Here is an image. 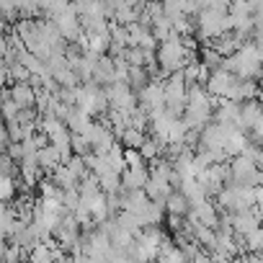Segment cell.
Segmentation results:
<instances>
[{
  "mask_svg": "<svg viewBox=\"0 0 263 263\" xmlns=\"http://www.w3.org/2000/svg\"><path fill=\"white\" fill-rule=\"evenodd\" d=\"M214 103L217 98L209 96V90L204 85H189V96H186V106H183V121L189 129H196L201 132L212 116H214Z\"/></svg>",
  "mask_w": 263,
  "mask_h": 263,
  "instance_id": "obj_1",
  "label": "cell"
},
{
  "mask_svg": "<svg viewBox=\"0 0 263 263\" xmlns=\"http://www.w3.org/2000/svg\"><path fill=\"white\" fill-rule=\"evenodd\" d=\"M194 60L191 54V42L189 39H181L178 34L160 42L158 52H155V62L160 65V70L165 75H173V72H181L189 62Z\"/></svg>",
  "mask_w": 263,
  "mask_h": 263,
  "instance_id": "obj_2",
  "label": "cell"
},
{
  "mask_svg": "<svg viewBox=\"0 0 263 263\" xmlns=\"http://www.w3.org/2000/svg\"><path fill=\"white\" fill-rule=\"evenodd\" d=\"M219 67L230 70L240 80H255L260 75V70H263V57H260V52H258V47L253 42H245L235 54L224 57Z\"/></svg>",
  "mask_w": 263,
  "mask_h": 263,
  "instance_id": "obj_3",
  "label": "cell"
},
{
  "mask_svg": "<svg viewBox=\"0 0 263 263\" xmlns=\"http://www.w3.org/2000/svg\"><path fill=\"white\" fill-rule=\"evenodd\" d=\"M75 106H78L80 111H85L90 119L98 116V114H106V111H108L106 90H101V85H96V83L78 85V88H75Z\"/></svg>",
  "mask_w": 263,
  "mask_h": 263,
  "instance_id": "obj_4",
  "label": "cell"
},
{
  "mask_svg": "<svg viewBox=\"0 0 263 263\" xmlns=\"http://www.w3.org/2000/svg\"><path fill=\"white\" fill-rule=\"evenodd\" d=\"M163 93H165V111L173 114V116H183V106H186V96H189V83L183 80L181 72H173V75L165 78Z\"/></svg>",
  "mask_w": 263,
  "mask_h": 263,
  "instance_id": "obj_5",
  "label": "cell"
},
{
  "mask_svg": "<svg viewBox=\"0 0 263 263\" xmlns=\"http://www.w3.org/2000/svg\"><path fill=\"white\" fill-rule=\"evenodd\" d=\"M227 171H230V183H237V186H248L253 189L258 183V171L260 165L245 155H235L227 160Z\"/></svg>",
  "mask_w": 263,
  "mask_h": 263,
  "instance_id": "obj_6",
  "label": "cell"
},
{
  "mask_svg": "<svg viewBox=\"0 0 263 263\" xmlns=\"http://www.w3.org/2000/svg\"><path fill=\"white\" fill-rule=\"evenodd\" d=\"M106 90V101H108V108L111 111H135L137 108V90H132L129 83H111L103 88Z\"/></svg>",
  "mask_w": 263,
  "mask_h": 263,
  "instance_id": "obj_7",
  "label": "cell"
},
{
  "mask_svg": "<svg viewBox=\"0 0 263 263\" xmlns=\"http://www.w3.org/2000/svg\"><path fill=\"white\" fill-rule=\"evenodd\" d=\"M83 135L88 137L93 153H108L116 145V135H114V129L106 121H90V126L83 132Z\"/></svg>",
  "mask_w": 263,
  "mask_h": 263,
  "instance_id": "obj_8",
  "label": "cell"
},
{
  "mask_svg": "<svg viewBox=\"0 0 263 263\" xmlns=\"http://www.w3.org/2000/svg\"><path fill=\"white\" fill-rule=\"evenodd\" d=\"M137 103L142 111H147L150 116L165 108V93H163V83H147L142 90H137Z\"/></svg>",
  "mask_w": 263,
  "mask_h": 263,
  "instance_id": "obj_9",
  "label": "cell"
},
{
  "mask_svg": "<svg viewBox=\"0 0 263 263\" xmlns=\"http://www.w3.org/2000/svg\"><path fill=\"white\" fill-rule=\"evenodd\" d=\"M235 80H237V78H235L230 70L217 67V70H209V78H206L204 88H206L209 96H214V98H227V93L232 90Z\"/></svg>",
  "mask_w": 263,
  "mask_h": 263,
  "instance_id": "obj_10",
  "label": "cell"
},
{
  "mask_svg": "<svg viewBox=\"0 0 263 263\" xmlns=\"http://www.w3.org/2000/svg\"><path fill=\"white\" fill-rule=\"evenodd\" d=\"M189 222L217 230V224H219V209H217V204L209 201V199H204L201 204H194L191 212H189Z\"/></svg>",
  "mask_w": 263,
  "mask_h": 263,
  "instance_id": "obj_11",
  "label": "cell"
},
{
  "mask_svg": "<svg viewBox=\"0 0 263 263\" xmlns=\"http://www.w3.org/2000/svg\"><path fill=\"white\" fill-rule=\"evenodd\" d=\"M147 181H150L147 165H126L121 171V191H145Z\"/></svg>",
  "mask_w": 263,
  "mask_h": 263,
  "instance_id": "obj_12",
  "label": "cell"
},
{
  "mask_svg": "<svg viewBox=\"0 0 263 263\" xmlns=\"http://www.w3.org/2000/svg\"><path fill=\"white\" fill-rule=\"evenodd\" d=\"M165 240H168V235H165L158 224H155V227H142V230L135 235V242L142 245L145 253H147L153 260H155V255H158V250H160V245H163Z\"/></svg>",
  "mask_w": 263,
  "mask_h": 263,
  "instance_id": "obj_13",
  "label": "cell"
},
{
  "mask_svg": "<svg viewBox=\"0 0 263 263\" xmlns=\"http://www.w3.org/2000/svg\"><path fill=\"white\" fill-rule=\"evenodd\" d=\"M258 124H263V101L253 98V101L240 103V129L253 132Z\"/></svg>",
  "mask_w": 263,
  "mask_h": 263,
  "instance_id": "obj_14",
  "label": "cell"
},
{
  "mask_svg": "<svg viewBox=\"0 0 263 263\" xmlns=\"http://www.w3.org/2000/svg\"><path fill=\"white\" fill-rule=\"evenodd\" d=\"M212 119L219 124H227V126H240V103L230 101V98H217Z\"/></svg>",
  "mask_w": 263,
  "mask_h": 263,
  "instance_id": "obj_15",
  "label": "cell"
},
{
  "mask_svg": "<svg viewBox=\"0 0 263 263\" xmlns=\"http://www.w3.org/2000/svg\"><path fill=\"white\" fill-rule=\"evenodd\" d=\"M8 93H11V101L18 108H36V85H31V83H13Z\"/></svg>",
  "mask_w": 263,
  "mask_h": 263,
  "instance_id": "obj_16",
  "label": "cell"
},
{
  "mask_svg": "<svg viewBox=\"0 0 263 263\" xmlns=\"http://www.w3.org/2000/svg\"><path fill=\"white\" fill-rule=\"evenodd\" d=\"M21 224H24V222L18 219L16 206H11V204H0V235H3V237H11Z\"/></svg>",
  "mask_w": 263,
  "mask_h": 263,
  "instance_id": "obj_17",
  "label": "cell"
},
{
  "mask_svg": "<svg viewBox=\"0 0 263 263\" xmlns=\"http://www.w3.org/2000/svg\"><path fill=\"white\" fill-rule=\"evenodd\" d=\"M155 263H189V260H186V255H183V250H181L178 242L165 240V242L160 245L158 255H155Z\"/></svg>",
  "mask_w": 263,
  "mask_h": 263,
  "instance_id": "obj_18",
  "label": "cell"
},
{
  "mask_svg": "<svg viewBox=\"0 0 263 263\" xmlns=\"http://www.w3.org/2000/svg\"><path fill=\"white\" fill-rule=\"evenodd\" d=\"M36 160H39V168L42 171H54L57 165H65V160H62V153L54 147V145H44L39 153H36Z\"/></svg>",
  "mask_w": 263,
  "mask_h": 263,
  "instance_id": "obj_19",
  "label": "cell"
},
{
  "mask_svg": "<svg viewBox=\"0 0 263 263\" xmlns=\"http://www.w3.org/2000/svg\"><path fill=\"white\" fill-rule=\"evenodd\" d=\"M178 191L191 201V206H194V204H201L204 199H209V196L204 194V189H201V183H199L196 178H181V181H178Z\"/></svg>",
  "mask_w": 263,
  "mask_h": 263,
  "instance_id": "obj_20",
  "label": "cell"
},
{
  "mask_svg": "<svg viewBox=\"0 0 263 263\" xmlns=\"http://www.w3.org/2000/svg\"><path fill=\"white\" fill-rule=\"evenodd\" d=\"M189 212H191V201L178 191V189H173V194L165 199V214H176V217H189Z\"/></svg>",
  "mask_w": 263,
  "mask_h": 263,
  "instance_id": "obj_21",
  "label": "cell"
},
{
  "mask_svg": "<svg viewBox=\"0 0 263 263\" xmlns=\"http://www.w3.org/2000/svg\"><path fill=\"white\" fill-rule=\"evenodd\" d=\"M145 132L142 129H135V126H126L124 132H119V140L124 145V150H140V145L145 142Z\"/></svg>",
  "mask_w": 263,
  "mask_h": 263,
  "instance_id": "obj_22",
  "label": "cell"
},
{
  "mask_svg": "<svg viewBox=\"0 0 263 263\" xmlns=\"http://www.w3.org/2000/svg\"><path fill=\"white\" fill-rule=\"evenodd\" d=\"M52 181L62 189V191H70V189H78V178L70 173V168L67 165H57L54 171H52Z\"/></svg>",
  "mask_w": 263,
  "mask_h": 263,
  "instance_id": "obj_23",
  "label": "cell"
},
{
  "mask_svg": "<svg viewBox=\"0 0 263 263\" xmlns=\"http://www.w3.org/2000/svg\"><path fill=\"white\" fill-rule=\"evenodd\" d=\"M163 153H165V145L155 137H145V142L140 145V155L145 160H158V158H163Z\"/></svg>",
  "mask_w": 263,
  "mask_h": 263,
  "instance_id": "obj_24",
  "label": "cell"
},
{
  "mask_svg": "<svg viewBox=\"0 0 263 263\" xmlns=\"http://www.w3.org/2000/svg\"><path fill=\"white\" fill-rule=\"evenodd\" d=\"M18 194V183L13 176H0V204H11Z\"/></svg>",
  "mask_w": 263,
  "mask_h": 263,
  "instance_id": "obj_25",
  "label": "cell"
},
{
  "mask_svg": "<svg viewBox=\"0 0 263 263\" xmlns=\"http://www.w3.org/2000/svg\"><path fill=\"white\" fill-rule=\"evenodd\" d=\"M242 245H245V253H263V224L248 235H242Z\"/></svg>",
  "mask_w": 263,
  "mask_h": 263,
  "instance_id": "obj_26",
  "label": "cell"
},
{
  "mask_svg": "<svg viewBox=\"0 0 263 263\" xmlns=\"http://www.w3.org/2000/svg\"><path fill=\"white\" fill-rule=\"evenodd\" d=\"M116 224L119 227H124V230H129L132 235H137L140 230H142V224H140V219L135 217V214H132V212H116Z\"/></svg>",
  "mask_w": 263,
  "mask_h": 263,
  "instance_id": "obj_27",
  "label": "cell"
},
{
  "mask_svg": "<svg viewBox=\"0 0 263 263\" xmlns=\"http://www.w3.org/2000/svg\"><path fill=\"white\" fill-rule=\"evenodd\" d=\"M18 111H21V108H18V106H16L13 101H11V93H8V96H6L3 101H0V116L6 119V124H8V121H16Z\"/></svg>",
  "mask_w": 263,
  "mask_h": 263,
  "instance_id": "obj_28",
  "label": "cell"
},
{
  "mask_svg": "<svg viewBox=\"0 0 263 263\" xmlns=\"http://www.w3.org/2000/svg\"><path fill=\"white\" fill-rule=\"evenodd\" d=\"M70 145H72V153H75V155H83V158H85V155H90V150H93L85 135H72Z\"/></svg>",
  "mask_w": 263,
  "mask_h": 263,
  "instance_id": "obj_29",
  "label": "cell"
},
{
  "mask_svg": "<svg viewBox=\"0 0 263 263\" xmlns=\"http://www.w3.org/2000/svg\"><path fill=\"white\" fill-rule=\"evenodd\" d=\"M124 163L126 165H147V160L140 155V150H124Z\"/></svg>",
  "mask_w": 263,
  "mask_h": 263,
  "instance_id": "obj_30",
  "label": "cell"
},
{
  "mask_svg": "<svg viewBox=\"0 0 263 263\" xmlns=\"http://www.w3.org/2000/svg\"><path fill=\"white\" fill-rule=\"evenodd\" d=\"M8 145H11V137H8V124H6V119H3V116H0V153H3Z\"/></svg>",
  "mask_w": 263,
  "mask_h": 263,
  "instance_id": "obj_31",
  "label": "cell"
},
{
  "mask_svg": "<svg viewBox=\"0 0 263 263\" xmlns=\"http://www.w3.org/2000/svg\"><path fill=\"white\" fill-rule=\"evenodd\" d=\"M0 176H13V160L6 153H0Z\"/></svg>",
  "mask_w": 263,
  "mask_h": 263,
  "instance_id": "obj_32",
  "label": "cell"
},
{
  "mask_svg": "<svg viewBox=\"0 0 263 263\" xmlns=\"http://www.w3.org/2000/svg\"><path fill=\"white\" fill-rule=\"evenodd\" d=\"M18 8V0H0V16H13Z\"/></svg>",
  "mask_w": 263,
  "mask_h": 263,
  "instance_id": "obj_33",
  "label": "cell"
},
{
  "mask_svg": "<svg viewBox=\"0 0 263 263\" xmlns=\"http://www.w3.org/2000/svg\"><path fill=\"white\" fill-rule=\"evenodd\" d=\"M189 263H214V260H212L209 250H204V248H201V250H196V253L189 258Z\"/></svg>",
  "mask_w": 263,
  "mask_h": 263,
  "instance_id": "obj_34",
  "label": "cell"
},
{
  "mask_svg": "<svg viewBox=\"0 0 263 263\" xmlns=\"http://www.w3.org/2000/svg\"><path fill=\"white\" fill-rule=\"evenodd\" d=\"M18 8H21V11H29V13H34L39 6H36V0H18Z\"/></svg>",
  "mask_w": 263,
  "mask_h": 263,
  "instance_id": "obj_35",
  "label": "cell"
},
{
  "mask_svg": "<svg viewBox=\"0 0 263 263\" xmlns=\"http://www.w3.org/2000/svg\"><path fill=\"white\" fill-rule=\"evenodd\" d=\"M253 194H255V206L263 209V186H253Z\"/></svg>",
  "mask_w": 263,
  "mask_h": 263,
  "instance_id": "obj_36",
  "label": "cell"
},
{
  "mask_svg": "<svg viewBox=\"0 0 263 263\" xmlns=\"http://www.w3.org/2000/svg\"><path fill=\"white\" fill-rule=\"evenodd\" d=\"M194 3H196V11H204V8H212L217 0H194Z\"/></svg>",
  "mask_w": 263,
  "mask_h": 263,
  "instance_id": "obj_37",
  "label": "cell"
},
{
  "mask_svg": "<svg viewBox=\"0 0 263 263\" xmlns=\"http://www.w3.org/2000/svg\"><path fill=\"white\" fill-rule=\"evenodd\" d=\"M6 250H8V237L0 235V263H3V258H6Z\"/></svg>",
  "mask_w": 263,
  "mask_h": 263,
  "instance_id": "obj_38",
  "label": "cell"
},
{
  "mask_svg": "<svg viewBox=\"0 0 263 263\" xmlns=\"http://www.w3.org/2000/svg\"><path fill=\"white\" fill-rule=\"evenodd\" d=\"M248 263H263V253H248Z\"/></svg>",
  "mask_w": 263,
  "mask_h": 263,
  "instance_id": "obj_39",
  "label": "cell"
},
{
  "mask_svg": "<svg viewBox=\"0 0 263 263\" xmlns=\"http://www.w3.org/2000/svg\"><path fill=\"white\" fill-rule=\"evenodd\" d=\"M255 186H263V165H260V171H258V183Z\"/></svg>",
  "mask_w": 263,
  "mask_h": 263,
  "instance_id": "obj_40",
  "label": "cell"
},
{
  "mask_svg": "<svg viewBox=\"0 0 263 263\" xmlns=\"http://www.w3.org/2000/svg\"><path fill=\"white\" fill-rule=\"evenodd\" d=\"M258 80H260V88H263V70H260V75H258Z\"/></svg>",
  "mask_w": 263,
  "mask_h": 263,
  "instance_id": "obj_41",
  "label": "cell"
},
{
  "mask_svg": "<svg viewBox=\"0 0 263 263\" xmlns=\"http://www.w3.org/2000/svg\"><path fill=\"white\" fill-rule=\"evenodd\" d=\"M260 165H263V147H260Z\"/></svg>",
  "mask_w": 263,
  "mask_h": 263,
  "instance_id": "obj_42",
  "label": "cell"
},
{
  "mask_svg": "<svg viewBox=\"0 0 263 263\" xmlns=\"http://www.w3.org/2000/svg\"><path fill=\"white\" fill-rule=\"evenodd\" d=\"M49 263H54V260H49Z\"/></svg>",
  "mask_w": 263,
  "mask_h": 263,
  "instance_id": "obj_43",
  "label": "cell"
}]
</instances>
